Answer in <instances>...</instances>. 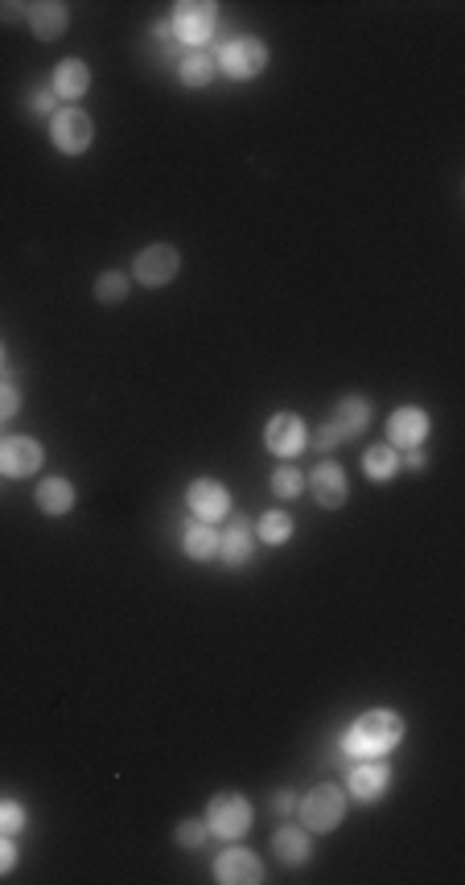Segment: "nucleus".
<instances>
[{
    "label": "nucleus",
    "instance_id": "1",
    "mask_svg": "<svg viewBox=\"0 0 465 885\" xmlns=\"http://www.w3.org/2000/svg\"><path fill=\"white\" fill-rule=\"evenodd\" d=\"M404 734L408 720L395 708H371L342 734V754L346 758H388L391 750H400Z\"/></svg>",
    "mask_w": 465,
    "mask_h": 885
},
{
    "label": "nucleus",
    "instance_id": "2",
    "mask_svg": "<svg viewBox=\"0 0 465 885\" xmlns=\"http://www.w3.org/2000/svg\"><path fill=\"white\" fill-rule=\"evenodd\" d=\"M297 811H300V824L309 828L314 836L334 832V828L346 820V787H338V782H317V787H309V791L297 799Z\"/></svg>",
    "mask_w": 465,
    "mask_h": 885
},
{
    "label": "nucleus",
    "instance_id": "3",
    "mask_svg": "<svg viewBox=\"0 0 465 885\" xmlns=\"http://www.w3.org/2000/svg\"><path fill=\"white\" fill-rule=\"evenodd\" d=\"M214 25H219V4L214 0H178L173 13H169L173 42L190 45V50H202L211 42Z\"/></svg>",
    "mask_w": 465,
    "mask_h": 885
},
{
    "label": "nucleus",
    "instance_id": "4",
    "mask_svg": "<svg viewBox=\"0 0 465 885\" xmlns=\"http://www.w3.org/2000/svg\"><path fill=\"white\" fill-rule=\"evenodd\" d=\"M252 820L255 811L247 803V796H240V791H219L207 803V828H211V836H219V841H243L252 832Z\"/></svg>",
    "mask_w": 465,
    "mask_h": 885
},
{
    "label": "nucleus",
    "instance_id": "5",
    "mask_svg": "<svg viewBox=\"0 0 465 885\" xmlns=\"http://www.w3.org/2000/svg\"><path fill=\"white\" fill-rule=\"evenodd\" d=\"M268 45L260 38H231L214 50V66L223 71L226 78H260L268 71Z\"/></svg>",
    "mask_w": 465,
    "mask_h": 885
},
{
    "label": "nucleus",
    "instance_id": "6",
    "mask_svg": "<svg viewBox=\"0 0 465 885\" xmlns=\"http://www.w3.org/2000/svg\"><path fill=\"white\" fill-rule=\"evenodd\" d=\"M50 140L62 157H83L95 140V124L78 104H62L54 116H50Z\"/></svg>",
    "mask_w": 465,
    "mask_h": 885
},
{
    "label": "nucleus",
    "instance_id": "7",
    "mask_svg": "<svg viewBox=\"0 0 465 885\" xmlns=\"http://www.w3.org/2000/svg\"><path fill=\"white\" fill-rule=\"evenodd\" d=\"M181 272V252L173 243H149L145 252L136 255L133 264V281L140 288H166L178 281Z\"/></svg>",
    "mask_w": 465,
    "mask_h": 885
},
{
    "label": "nucleus",
    "instance_id": "8",
    "mask_svg": "<svg viewBox=\"0 0 465 885\" xmlns=\"http://www.w3.org/2000/svg\"><path fill=\"white\" fill-rule=\"evenodd\" d=\"M45 465V450L38 436H25V433H13V436H0V478H33L38 470Z\"/></svg>",
    "mask_w": 465,
    "mask_h": 885
},
{
    "label": "nucleus",
    "instance_id": "9",
    "mask_svg": "<svg viewBox=\"0 0 465 885\" xmlns=\"http://www.w3.org/2000/svg\"><path fill=\"white\" fill-rule=\"evenodd\" d=\"M264 445H268L272 457L281 462H293L309 450V424L300 421L297 412H276L268 424H264Z\"/></svg>",
    "mask_w": 465,
    "mask_h": 885
},
{
    "label": "nucleus",
    "instance_id": "10",
    "mask_svg": "<svg viewBox=\"0 0 465 885\" xmlns=\"http://www.w3.org/2000/svg\"><path fill=\"white\" fill-rule=\"evenodd\" d=\"M429 433H433V417H429L421 404H404L388 417V445L391 450H400V453L421 450L424 441H429Z\"/></svg>",
    "mask_w": 465,
    "mask_h": 885
},
{
    "label": "nucleus",
    "instance_id": "11",
    "mask_svg": "<svg viewBox=\"0 0 465 885\" xmlns=\"http://www.w3.org/2000/svg\"><path fill=\"white\" fill-rule=\"evenodd\" d=\"M186 507L198 524H223L231 515V491L219 478H194L186 486Z\"/></svg>",
    "mask_w": 465,
    "mask_h": 885
},
{
    "label": "nucleus",
    "instance_id": "12",
    "mask_svg": "<svg viewBox=\"0 0 465 885\" xmlns=\"http://www.w3.org/2000/svg\"><path fill=\"white\" fill-rule=\"evenodd\" d=\"M214 882L219 885H260L264 882V861L252 849H240L231 844L214 856Z\"/></svg>",
    "mask_w": 465,
    "mask_h": 885
},
{
    "label": "nucleus",
    "instance_id": "13",
    "mask_svg": "<svg viewBox=\"0 0 465 885\" xmlns=\"http://www.w3.org/2000/svg\"><path fill=\"white\" fill-rule=\"evenodd\" d=\"M252 552H255V519L231 510L226 515V531H219V560H223L226 569H240V565L252 560Z\"/></svg>",
    "mask_w": 465,
    "mask_h": 885
},
{
    "label": "nucleus",
    "instance_id": "14",
    "mask_svg": "<svg viewBox=\"0 0 465 885\" xmlns=\"http://www.w3.org/2000/svg\"><path fill=\"white\" fill-rule=\"evenodd\" d=\"M391 787V766L383 758H355L350 775H346V796L371 803Z\"/></svg>",
    "mask_w": 465,
    "mask_h": 885
},
{
    "label": "nucleus",
    "instance_id": "15",
    "mask_svg": "<svg viewBox=\"0 0 465 885\" xmlns=\"http://www.w3.org/2000/svg\"><path fill=\"white\" fill-rule=\"evenodd\" d=\"M305 486H309V495L317 498V507H326V510H338L350 498V478H346V470L338 462H321L305 478Z\"/></svg>",
    "mask_w": 465,
    "mask_h": 885
},
{
    "label": "nucleus",
    "instance_id": "16",
    "mask_svg": "<svg viewBox=\"0 0 465 885\" xmlns=\"http://www.w3.org/2000/svg\"><path fill=\"white\" fill-rule=\"evenodd\" d=\"M371 400L367 396H342L338 404H334V417L326 424H330L334 433H338V441H359L367 429H371Z\"/></svg>",
    "mask_w": 465,
    "mask_h": 885
},
{
    "label": "nucleus",
    "instance_id": "17",
    "mask_svg": "<svg viewBox=\"0 0 465 885\" xmlns=\"http://www.w3.org/2000/svg\"><path fill=\"white\" fill-rule=\"evenodd\" d=\"M78 503V491L71 478H62V474H50V478L38 482V495H33V507L50 515V519H62V515H71Z\"/></svg>",
    "mask_w": 465,
    "mask_h": 885
},
{
    "label": "nucleus",
    "instance_id": "18",
    "mask_svg": "<svg viewBox=\"0 0 465 885\" xmlns=\"http://www.w3.org/2000/svg\"><path fill=\"white\" fill-rule=\"evenodd\" d=\"M25 17H30V30L38 42H59L66 25H71V9L62 0H38V4H25Z\"/></svg>",
    "mask_w": 465,
    "mask_h": 885
},
{
    "label": "nucleus",
    "instance_id": "19",
    "mask_svg": "<svg viewBox=\"0 0 465 885\" xmlns=\"http://www.w3.org/2000/svg\"><path fill=\"white\" fill-rule=\"evenodd\" d=\"M272 853L281 865H305L314 856V832L305 824H281L272 832Z\"/></svg>",
    "mask_w": 465,
    "mask_h": 885
},
{
    "label": "nucleus",
    "instance_id": "20",
    "mask_svg": "<svg viewBox=\"0 0 465 885\" xmlns=\"http://www.w3.org/2000/svg\"><path fill=\"white\" fill-rule=\"evenodd\" d=\"M50 91L59 95V104H78L91 91V66L83 59H62L59 66H54Z\"/></svg>",
    "mask_w": 465,
    "mask_h": 885
},
{
    "label": "nucleus",
    "instance_id": "21",
    "mask_svg": "<svg viewBox=\"0 0 465 885\" xmlns=\"http://www.w3.org/2000/svg\"><path fill=\"white\" fill-rule=\"evenodd\" d=\"M181 552H186V560H194V565H207V560H214L219 556V531H214V524H190L186 531H181Z\"/></svg>",
    "mask_w": 465,
    "mask_h": 885
},
{
    "label": "nucleus",
    "instance_id": "22",
    "mask_svg": "<svg viewBox=\"0 0 465 885\" xmlns=\"http://www.w3.org/2000/svg\"><path fill=\"white\" fill-rule=\"evenodd\" d=\"M293 531H297V524H293V515L288 510H264L260 519H255V544H268V548H285L288 540H293Z\"/></svg>",
    "mask_w": 465,
    "mask_h": 885
},
{
    "label": "nucleus",
    "instance_id": "23",
    "mask_svg": "<svg viewBox=\"0 0 465 885\" xmlns=\"http://www.w3.org/2000/svg\"><path fill=\"white\" fill-rule=\"evenodd\" d=\"M214 54H207V50H186L178 59V78L181 87H207L214 78Z\"/></svg>",
    "mask_w": 465,
    "mask_h": 885
},
{
    "label": "nucleus",
    "instance_id": "24",
    "mask_svg": "<svg viewBox=\"0 0 465 885\" xmlns=\"http://www.w3.org/2000/svg\"><path fill=\"white\" fill-rule=\"evenodd\" d=\"M362 474L371 482H391L400 474V450H391V445H371V450L362 453Z\"/></svg>",
    "mask_w": 465,
    "mask_h": 885
},
{
    "label": "nucleus",
    "instance_id": "25",
    "mask_svg": "<svg viewBox=\"0 0 465 885\" xmlns=\"http://www.w3.org/2000/svg\"><path fill=\"white\" fill-rule=\"evenodd\" d=\"M128 288H133V276L128 272H99L95 276V301L99 305H120L128 297Z\"/></svg>",
    "mask_w": 465,
    "mask_h": 885
},
{
    "label": "nucleus",
    "instance_id": "26",
    "mask_svg": "<svg viewBox=\"0 0 465 885\" xmlns=\"http://www.w3.org/2000/svg\"><path fill=\"white\" fill-rule=\"evenodd\" d=\"M300 491H305V474H300L293 462H281L276 470H272V495L281 498V503L300 498Z\"/></svg>",
    "mask_w": 465,
    "mask_h": 885
},
{
    "label": "nucleus",
    "instance_id": "27",
    "mask_svg": "<svg viewBox=\"0 0 465 885\" xmlns=\"http://www.w3.org/2000/svg\"><path fill=\"white\" fill-rule=\"evenodd\" d=\"M25 824H30L25 803H17V799H0V832H4V836H21Z\"/></svg>",
    "mask_w": 465,
    "mask_h": 885
},
{
    "label": "nucleus",
    "instance_id": "28",
    "mask_svg": "<svg viewBox=\"0 0 465 885\" xmlns=\"http://www.w3.org/2000/svg\"><path fill=\"white\" fill-rule=\"evenodd\" d=\"M173 841H178L181 849H202V844L211 841V828H207V820H181L178 832H173Z\"/></svg>",
    "mask_w": 465,
    "mask_h": 885
},
{
    "label": "nucleus",
    "instance_id": "29",
    "mask_svg": "<svg viewBox=\"0 0 465 885\" xmlns=\"http://www.w3.org/2000/svg\"><path fill=\"white\" fill-rule=\"evenodd\" d=\"M17 412H21V388L9 376H0V424L13 421Z\"/></svg>",
    "mask_w": 465,
    "mask_h": 885
},
{
    "label": "nucleus",
    "instance_id": "30",
    "mask_svg": "<svg viewBox=\"0 0 465 885\" xmlns=\"http://www.w3.org/2000/svg\"><path fill=\"white\" fill-rule=\"evenodd\" d=\"M30 107L38 112V116H54V112H59V95H54L50 87H45V91H33V95H30Z\"/></svg>",
    "mask_w": 465,
    "mask_h": 885
},
{
    "label": "nucleus",
    "instance_id": "31",
    "mask_svg": "<svg viewBox=\"0 0 465 885\" xmlns=\"http://www.w3.org/2000/svg\"><path fill=\"white\" fill-rule=\"evenodd\" d=\"M13 870H17V844H13V836L0 832V877H9Z\"/></svg>",
    "mask_w": 465,
    "mask_h": 885
},
{
    "label": "nucleus",
    "instance_id": "32",
    "mask_svg": "<svg viewBox=\"0 0 465 885\" xmlns=\"http://www.w3.org/2000/svg\"><path fill=\"white\" fill-rule=\"evenodd\" d=\"M309 445H314V450H321V453H330V450H338L342 441H338V433H334L330 424H321L317 433H309Z\"/></svg>",
    "mask_w": 465,
    "mask_h": 885
},
{
    "label": "nucleus",
    "instance_id": "33",
    "mask_svg": "<svg viewBox=\"0 0 465 885\" xmlns=\"http://www.w3.org/2000/svg\"><path fill=\"white\" fill-rule=\"evenodd\" d=\"M272 803H276V815H293V811H297V791L281 787V791L272 796Z\"/></svg>",
    "mask_w": 465,
    "mask_h": 885
},
{
    "label": "nucleus",
    "instance_id": "34",
    "mask_svg": "<svg viewBox=\"0 0 465 885\" xmlns=\"http://www.w3.org/2000/svg\"><path fill=\"white\" fill-rule=\"evenodd\" d=\"M400 465H408V470H412V474H421L424 465H429V457H424L421 450H408V457H404V462H400Z\"/></svg>",
    "mask_w": 465,
    "mask_h": 885
},
{
    "label": "nucleus",
    "instance_id": "35",
    "mask_svg": "<svg viewBox=\"0 0 465 885\" xmlns=\"http://www.w3.org/2000/svg\"><path fill=\"white\" fill-rule=\"evenodd\" d=\"M152 38H161V42H166V38H173V30H169V21H157V25H152Z\"/></svg>",
    "mask_w": 465,
    "mask_h": 885
},
{
    "label": "nucleus",
    "instance_id": "36",
    "mask_svg": "<svg viewBox=\"0 0 465 885\" xmlns=\"http://www.w3.org/2000/svg\"><path fill=\"white\" fill-rule=\"evenodd\" d=\"M0 359H4V346H0Z\"/></svg>",
    "mask_w": 465,
    "mask_h": 885
},
{
    "label": "nucleus",
    "instance_id": "37",
    "mask_svg": "<svg viewBox=\"0 0 465 885\" xmlns=\"http://www.w3.org/2000/svg\"><path fill=\"white\" fill-rule=\"evenodd\" d=\"M0 436H4V429H0Z\"/></svg>",
    "mask_w": 465,
    "mask_h": 885
}]
</instances>
